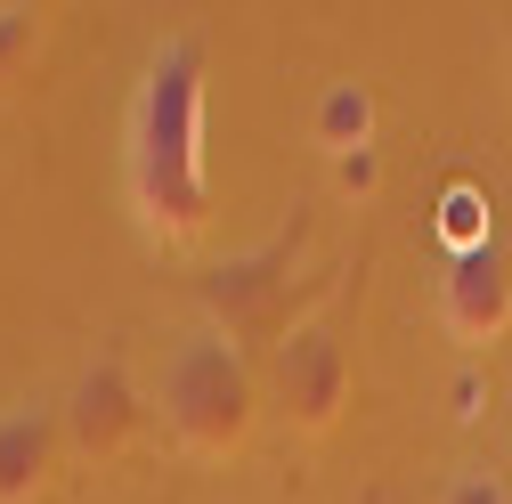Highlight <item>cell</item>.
<instances>
[{
	"label": "cell",
	"instance_id": "obj_1",
	"mask_svg": "<svg viewBox=\"0 0 512 504\" xmlns=\"http://www.w3.org/2000/svg\"><path fill=\"white\" fill-rule=\"evenodd\" d=\"M131 204L155 244H196L212 228L204 187V41L171 33L131 98Z\"/></svg>",
	"mask_w": 512,
	"mask_h": 504
},
{
	"label": "cell",
	"instance_id": "obj_2",
	"mask_svg": "<svg viewBox=\"0 0 512 504\" xmlns=\"http://www.w3.org/2000/svg\"><path fill=\"white\" fill-rule=\"evenodd\" d=\"M163 423L187 456L204 464H228L252 448V423H261V383H252V366L228 334L196 326L179 334L171 358H163Z\"/></svg>",
	"mask_w": 512,
	"mask_h": 504
},
{
	"label": "cell",
	"instance_id": "obj_3",
	"mask_svg": "<svg viewBox=\"0 0 512 504\" xmlns=\"http://www.w3.org/2000/svg\"><path fill=\"white\" fill-rule=\"evenodd\" d=\"M269 407L301 431V439H326L350 407V350L326 318H301L285 326V342L269 350Z\"/></svg>",
	"mask_w": 512,
	"mask_h": 504
},
{
	"label": "cell",
	"instance_id": "obj_4",
	"mask_svg": "<svg viewBox=\"0 0 512 504\" xmlns=\"http://www.w3.org/2000/svg\"><path fill=\"white\" fill-rule=\"evenodd\" d=\"M285 277H293V236L220 261V269L204 277L212 334H228V342H261V334H269V350H277V342H285V309H277V301H285Z\"/></svg>",
	"mask_w": 512,
	"mask_h": 504
},
{
	"label": "cell",
	"instance_id": "obj_5",
	"mask_svg": "<svg viewBox=\"0 0 512 504\" xmlns=\"http://www.w3.org/2000/svg\"><path fill=\"white\" fill-rule=\"evenodd\" d=\"M139 423H147V407H139V383H131L122 358H98L82 383L66 391V448L90 456V464L131 456L139 448Z\"/></svg>",
	"mask_w": 512,
	"mask_h": 504
},
{
	"label": "cell",
	"instance_id": "obj_6",
	"mask_svg": "<svg viewBox=\"0 0 512 504\" xmlns=\"http://www.w3.org/2000/svg\"><path fill=\"white\" fill-rule=\"evenodd\" d=\"M439 326L456 334L464 350H496L512 334V261L496 244L447 261V277H439Z\"/></svg>",
	"mask_w": 512,
	"mask_h": 504
},
{
	"label": "cell",
	"instance_id": "obj_7",
	"mask_svg": "<svg viewBox=\"0 0 512 504\" xmlns=\"http://www.w3.org/2000/svg\"><path fill=\"white\" fill-rule=\"evenodd\" d=\"M57 448H66V415H41V407L0 415V504H41L57 480Z\"/></svg>",
	"mask_w": 512,
	"mask_h": 504
},
{
	"label": "cell",
	"instance_id": "obj_8",
	"mask_svg": "<svg viewBox=\"0 0 512 504\" xmlns=\"http://www.w3.org/2000/svg\"><path fill=\"white\" fill-rule=\"evenodd\" d=\"M309 139H317V155H326V163L374 147V90L350 82V74L326 82V90H317V114H309Z\"/></svg>",
	"mask_w": 512,
	"mask_h": 504
},
{
	"label": "cell",
	"instance_id": "obj_9",
	"mask_svg": "<svg viewBox=\"0 0 512 504\" xmlns=\"http://www.w3.org/2000/svg\"><path fill=\"white\" fill-rule=\"evenodd\" d=\"M41 41H49V17L41 9H0V90H17L33 74Z\"/></svg>",
	"mask_w": 512,
	"mask_h": 504
},
{
	"label": "cell",
	"instance_id": "obj_10",
	"mask_svg": "<svg viewBox=\"0 0 512 504\" xmlns=\"http://www.w3.org/2000/svg\"><path fill=\"white\" fill-rule=\"evenodd\" d=\"M439 236H447V252H488L496 236H488V204H480V187H447V204H439Z\"/></svg>",
	"mask_w": 512,
	"mask_h": 504
},
{
	"label": "cell",
	"instance_id": "obj_11",
	"mask_svg": "<svg viewBox=\"0 0 512 504\" xmlns=\"http://www.w3.org/2000/svg\"><path fill=\"white\" fill-rule=\"evenodd\" d=\"M439 504H512V488H504L488 464H464L456 480H447V496H439Z\"/></svg>",
	"mask_w": 512,
	"mask_h": 504
},
{
	"label": "cell",
	"instance_id": "obj_12",
	"mask_svg": "<svg viewBox=\"0 0 512 504\" xmlns=\"http://www.w3.org/2000/svg\"><path fill=\"white\" fill-rule=\"evenodd\" d=\"M334 187H342V196H374V187H382V155H374V147L342 155V163H334Z\"/></svg>",
	"mask_w": 512,
	"mask_h": 504
}]
</instances>
